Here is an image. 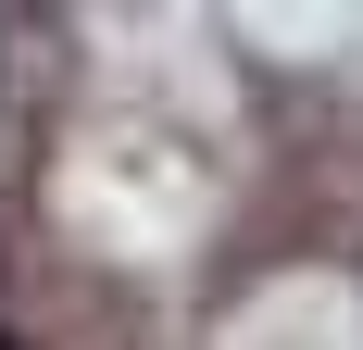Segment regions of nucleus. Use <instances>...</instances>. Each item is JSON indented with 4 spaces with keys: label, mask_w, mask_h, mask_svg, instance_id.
Masks as SVG:
<instances>
[{
    "label": "nucleus",
    "mask_w": 363,
    "mask_h": 350,
    "mask_svg": "<svg viewBox=\"0 0 363 350\" xmlns=\"http://www.w3.org/2000/svg\"><path fill=\"white\" fill-rule=\"evenodd\" d=\"M0 350H26V338H13V325H0Z\"/></svg>",
    "instance_id": "obj_1"
}]
</instances>
